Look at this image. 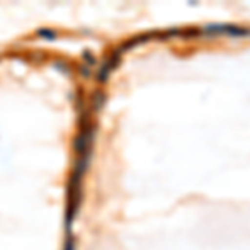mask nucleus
I'll return each instance as SVG.
<instances>
[{"label": "nucleus", "mask_w": 250, "mask_h": 250, "mask_svg": "<svg viewBox=\"0 0 250 250\" xmlns=\"http://www.w3.org/2000/svg\"><path fill=\"white\" fill-rule=\"evenodd\" d=\"M27 59L34 60V62H40L39 59H42V60H43L45 57H43V54H42V52H30V54L27 55Z\"/></svg>", "instance_id": "nucleus-3"}, {"label": "nucleus", "mask_w": 250, "mask_h": 250, "mask_svg": "<svg viewBox=\"0 0 250 250\" xmlns=\"http://www.w3.org/2000/svg\"><path fill=\"white\" fill-rule=\"evenodd\" d=\"M37 35H39V37H42V39H47V40H55V39H57V32H54L50 29H40L37 32Z\"/></svg>", "instance_id": "nucleus-2"}, {"label": "nucleus", "mask_w": 250, "mask_h": 250, "mask_svg": "<svg viewBox=\"0 0 250 250\" xmlns=\"http://www.w3.org/2000/svg\"><path fill=\"white\" fill-rule=\"evenodd\" d=\"M104 104H105V94H104L102 90H95L94 94L90 97V107L94 112H99L100 108L104 107Z\"/></svg>", "instance_id": "nucleus-1"}, {"label": "nucleus", "mask_w": 250, "mask_h": 250, "mask_svg": "<svg viewBox=\"0 0 250 250\" xmlns=\"http://www.w3.org/2000/svg\"><path fill=\"white\" fill-rule=\"evenodd\" d=\"M63 250H75V244H74V240L68 239V240L65 242V245H63Z\"/></svg>", "instance_id": "nucleus-4"}]
</instances>
